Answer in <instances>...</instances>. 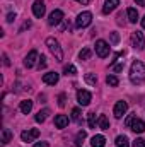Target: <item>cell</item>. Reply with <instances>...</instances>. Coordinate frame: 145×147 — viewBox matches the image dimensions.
<instances>
[{
    "label": "cell",
    "mask_w": 145,
    "mask_h": 147,
    "mask_svg": "<svg viewBox=\"0 0 145 147\" xmlns=\"http://www.w3.org/2000/svg\"><path fill=\"white\" fill-rule=\"evenodd\" d=\"M85 82H87V84H91V86H96V82H97L96 74H85Z\"/></svg>",
    "instance_id": "cell-26"
},
{
    "label": "cell",
    "mask_w": 145,
    "mask_h": 147,
    "mask_svg": "<svg viewBox=\"0 0 145 147\" xmlns=\"http://www.w3.org/2000/svg\"><path fill=\"white\" fill-rule=\"evenodd\" d=\"M119 41V36H118V33H111V43L113 45H116Z\"/></svg>",
    "instance_id": "cell-33"
},
{
    "label": "cell",
    "mask_w": 145,
    "mask_h": 147,
    "mask_svg": "<svg viewBox=\"0 0 145 147\" xmlns=\"http://www.w3.org/2000/svg\"><path fill=\"white\" fill-rule=\"evenodd\" d=\"M132 46H133L135 50H144V46H145L144 33H140V31L132 33Z\"/></svg>",
    "instance_id": "cell-4"
},
{
    "label": "cell",
    "mask_w": 145,
    "mask_h": 147,
    "mask_svg": "<svg viewBox=\"0 0 145 147\" xmlns=\"http://www.w3.org/2000/svg\"><path fill=\"white\" fill-rule=\"evenodd\" d=\"M39 137V130L38 128H31V130H24L22 134H21V139H22V142H33L34 139Z\"/></svg>",
    "instance_id": "cell-7"
},
{
    "label": "cell",
    "mask_w": 145,
    "mask_h": 147,
    "mask_svg": "<svg viewBox=\"0 0 145 147\" xmlns=\"http://www.w3.org/2000/svg\"><path fill=\"white\" fill-rule=\"evenodd\" d=\"M48 115H50V110H46V108H44V110H41V111H38L36 121H38V123H43V121L46 120V116H48Z\"/></svg>",
    "instance_id": "cell-22"
},
{
    "label": "cell",
    "mask_w": 145,
    "mask_h": 147,
    "mask_svg": "<svg viewBox=\"0 0 145 147\" xmlns=\"http://www.w3.org/2000/svg\"><path fill=\"white\" fill-rule=\"evenodd\" d=\"M106 82H108V86H113V87H116L119 80H118V77H116V75H108V77H106Z\"/></svg>",
    "instance_id": "cell-28"
},
{
    "label": "cell",
    "mask_w": 145,
    "mask_h": 147,
    "mask_svg": "<svg viewBox=\"0 0 145 147\" xmlns=\"http://www.w3.org/2000/svg\"><path fill=\"white\" fill-rule=\"evenodd\" d=\"M137 2V5H142V7H145V0H135Z\"/></svg>",
    "instance_id": "cell-37"
},
{
    "label": "cell",
    "mask_w": 145,
    "mask_h": 147,
    "mask_svg": "<svg viewBox=\"0 0 145 147\" xmlns=\"http://www.w3.org/2000/svg\"><path fill=\"white\" fill-rule=\"evenodd\" d=\"M38 67H39V70H41V69H46V57H43V55H41V58H39V63H38Z\"/></svg>",
    "instance_id": "cell-30"
},
{
    "label": "cell",
    "mask_w": 145,
    "mask_h": 147,
    "mask_svg": "<svg viewBox=\"0 0 145 147\" xmlns=\"http://www.w3.org/2000/svg\"><path fill=\"white\" fill-rule=\"evenodd\" d=\"M34 147H50V144H46V142H38V144H34Z\"/></svg>",
    "instance_id": "cell-34"
},
{
    "label": "cell",
    "mask_w": 145,
    "mask_h": 147,
    "mask_svg": "<svg viewBox=\"0 0 145 147\" xmlns=\"http://www.w3.org/2000/svg\"><path fill=\"white\" fill-rule=\"evenodd\" d=\"M142 26H144V29H145V17L142 19Z\"/></svg>",
    "instance_id": "cell-39"
},
{
    "label": "cell",
    "mask_w": 145,
    "mask_h": 147,
    "mask_svg": "<svg viewBox=\"0 0 145 147\" xmlns=\"http://www.w3.org/2000/svg\"><path fill=\"white\" fill-rule=\"evenodd\" d=\"M97 125H99V128H103V130H109V120L106 118V115H99Z\"/></svg>",
    "instance_id": "cell-17"
},
{
    "label": "cell",
    "mask_w": 145,
    "mask_h": 147,
    "mask_svg": "<svg viewBox=\"0 0 145 147\" xmlns=\"http://www.w3.org/2000/svg\"><path fill=\"white\" fill-rule=\"evenodd\" d=\"M63 72H65V75H75V74H77V69H75L73 65H65Z\"/></svg>",
    "instance_id": "cell-29"
},
{
    "label": "cell",
    "mask_w": 145,
    "mask_h": 147,
    "mask_svg": "<svg viewBox=\"0 0 145 147\" xmlns=\"http://www.w3.org/2000/svg\"><path fill=\"white\" fill-rule=\"evenodd\" d=\"M91 99H92V94H91L89 91H84V89L77 91V101H79V105L87 106V105L91 103Z\"/></svg>",
    "instance_id": "cell-6"
},
{
    "label": "cell",
    "mask_w": 145,
    "mask_h": 147,
    "mask_svg": "<svg viewBox=\"0 0 145 147\" xmlns=\"http://www.w3.org/2000/svg\"><path fill=\"white\" fill-rule=\"evenodd\" d=\"M14 19H15V14H9V16H7V21H9V22H12Z\"/></svg>",
    "instance_id": "cell-35"
},
{
    "label": "cell",
    "mask_w": 145,
    "mask_h": 147,
    "mask_svg": "<svg viewBox=\"0 0 145 147\" xmlns=\"http://www.w3.org/2000/svg\"><path fill=\"white\" fill-rule=\"evenodd\" d=\"M130 128H132L135 134H142V132H145V123L142 120H138V118H133L132 123H130Z\"/></svg>",
    "instance_id": "cell-12"
},
{
    "label": "cell",
    "mask_w": 145,
    "mask_h": 147,
    "mask_svg": "<svg viewBox=\"0 0 145 147\" xmlns=\"http://www.w3.org/2000/svg\"><path fill=\"white\" fill-rule=\"evenodd\" d=\"M62 21H63V12H62L60 9H56V10H53V12L50 14L48 24H50V26H56V24H60Z\"/></svg>",
    "instance_id": "cell-8"
},
{
    "label": "cell",
    "mask_w": 145,
    "mask_h": 147,
    "mask_svg": "<svg viewBox=\"0 0 145 147\" xmlns=\"http://www.w3.org/2000/svg\"><path fill=\"white\" fill-rule=\"evenodd\" d=\"M126 110H128V103H126V101H118V103L114 105V111H113V113H114L116 118H121V116L126 113Z\"/></svg>",
    "instance_id": "cell-9"
},
{
    "label": "cell",
    "mask_w": 145,
    "mask_h": 147,
    "mask_svg": "<svg viewBox=\"0 0 145 147\" xmlns=\"http://www.w3.org/2000/svg\"><path fill=\"white\" fill-rule=\"evenodd\" d=\"M133 147H145V140H142V139H137V140L133 142Z\"/></svg>",
    "instance_id": "cell-32"
},
{
    "label": "cell",
    "mask_w": 145,
    "mask_h": 147,
    "mask_svg": "<svg viewBox=\"0 0 145 147\" xmlns=\"http://www.w3.org/2000/svg\"><path fill=\"white\" fill-rule=\"evenodd\" d=\"M10 139H12L10 130H9V128H3V130H2V144H9Z\"/></svg>",
    "instance_id": "cell-23"
},
{
    "label": "cell",
    "mask_w": 145,
    "mask_h": 147,
    "mask_svg": "<svg viewBox=\"0 0 145 147\" xmlns=\"http://www.w3.org/2000/svg\"><path fill=\"white\" fill-rule=\"evenodd\" d=\"M3 63H5V65H7V67H9V65H10V62H9V57H7V55H3Z\"/></svg>",
    "instance_id": "cell-36"
},
{
    "label": "cell",
    "mask_w": 145,
    "mask_h": 147,
    "mask_svg": "<svg viewBox=\"0 0 145 147\" xmlns=\"http://www.w3.org/2000/svg\"><path fill=\"white\" fill-rule=\"evenodd\" d=\"M85 137H87V134L84 132V130H80L79 134H77V137H75V146L80 147L82 144H84V140H85Z\"/></svg>",
    "instance_id": "cell-21"
},
{
    "label": "cell",
    "mask_w": 145,
    "mask_h": 147,
    "mask_svg": "<svg viewBox=\"0 0 145 147\" xmlns=\"http://www.w3.org/2000/svg\"><path fill=\"white\" fill-rule=\"evenodd\" d=\"M126 16H128V21H130L132 24H135L137 19H138V12H137V9H128V10H126Z\"/></svg>",
    "instance_id": "cell-19"
},
{
    "label": "cell",
    "mask_w": 145,
    "mask_h": 147,
    "mask_svg": "<svg viewBox=\"0 0 145 147\" xmlns=\"http://www.w3.org/2000/svg\"><path fill=\"white\" fill-rule=\"evenodd\" d=\"M128 142H130V140H128L126 135H118V137H116V147H130Z\"/></svg>",
    "instance_id": "cell-18"
},
{
    "label": "cell",
    "mask_w": 145,
    "mask_h": 147,
    "mask_svg": "<svg viewBox=\"0 0 145 147\" xmlns=\"http://www.w3.org/2000/svg\"><path fill=\"white\" fill-rule=\"evenodd\" d=\"M33 110V101H29V99H26V101H22L21 103V111L24 113V115H28V113H31Z\"/></svg>",
    "instance_id": "cell-20"
},
{
    "label": "cell",
    "mask_w": 145,
    "mask_h": 147,
    "mask_svg": "<svg viewBox=\"0 0 145 147\" xmlns=\"http://www.w3.org/2000/svg\"><path fill=\"white\" fill-rule=\"evenodd\" d=\"M96 53H97L101 58H106L109 55V45L104 39H97V41H96Z\"/></svg>",
    "instance_id": "cell-5"
},
{
    "label": "cell",
    "mask_w": 145,
    "mask_h": 147,
    "mask_svg": "<svg viewBox=\"0 0 145 147\" xmlns=\"http://www.w3.org/2000/svg\"><path fill=\"white\" fill-rule=\"evenodd\" d=\"M46 46L50 48V51L55 55V58H56L58 62H62V60H63V51H62V46H60V43H58L55 38H46Z\"/></svg>",
    "instance_id": "cell-2"
},
{
    "label": "cell",
    "mask_w": 145,
    "mask_h": 147,
    "mask_svg": "<svg viewBox=\"0 0 145 147\" xmlns=\"http://www.w3.org/2000/svg\"><path fill=\"white\" fill-rule=\"evenodd\" d=\"M130 79L133 84H140L145 80V65L140 60H135L132 63V69H130Z\"/></svg>",
    "instance_id": "cell-1"
},
{
    "label": "cell",
    "mask_w": 145,
    "mask_h": 147,
    "mask_svg": "<svg viewBox=\"0 0 145 147\" xmlns=\"http://www.w3.org/2000/svg\"><path fill=\"white\" fill-rule=\"evenodd\" d=\"M36 60H39V58H38V51H36V50H31V51H29V55H28V57H26V60H24V65H26L28 69H31V67H34Z\"/></svg>",
    "instance_id": "cell-13"
},
{
    "label": "cell",
    "mask_w": 145,
    "mask_h": 147,
    "mask_svg": "<svg viewBox=\"0 0 145 147\" xmlns=\"http://www.w3.org/2000/svg\"><path fill=\"white\" fill-rule=\"evenodd\" d=\"M79 58H80V60H89V58H91V50H89V48H84V50L79 53Z\"/></svg>",
    "instance_id": "cell-27"
},
{
    "label": "cell",
    "mask_w": 145,
    "mask_h": 147,
    "mask_svg": "<svg viewBox=\"0 0 145 147\" xmlns=\"http://www.w3.org/2000/svg\"><path fill=\"white\" fill-rule=\"evenodd\" d=\"M68 125V118L65 115H56L55 116V127L56 128H65Z\"/></svg>",
    "instance_id": "cell-15"
},
{
    "label": "cell",
    "mask_w": 145,
    "mask_h": 147,
    "mask_svg": "<svg viewBox=\"0 0 145 147\" xmlns=\"http://www.w3.org/2000/svg\"><path fill=\"white\" fill-rule=\"evenodd\" d=\"M44 12H46V5L43 3V0H36V2L33 3V14H34L36 17H43Z\"/></svg>",
    "instance_id": "cell-10"
},
{
    "label": "cell",
    "mask_w": 145,
    "mask_h": 147,
    "mask_svg": "<svg viewBox=\"0 0 145 147\" xmlns=\"http://www.w3.org/2000/svg\"><path fill=\"white\" fill-rule=\"evenodd\" d=\"M65 101H67V96H65V94H60V96H58V106L63 108V106H65Z\"/></svg>",
    "instance_id": "cell-31"
},
{
    "label": "cell",
    "mask_w": 145,
    "mask_h": 147,
    "mask_svg": "<svg viewBox=\"0 0 145 147\" xmlns=\"http://www.w3.org/2000/svg\"><path fill=\"white\" fill-rule=\"evenodd\" d=\"M58 79H60V75L56 72H48V74L43 75V82L48 84V86H55V84L58 82Z\"/></svg>",
    "instance_id": "cell-11"
},
{
    "label": "cell",
    "mask_w": 145,
    "mask_h": 147,
    "mask_svg": "<svg viewBox=\"0 0 145 147\" xmlns=\"http://www.w3.org/2000/svg\"><path fill=\"white\" fill-rule=\"evenodd\" d=\"M77 2H79V3H82V5H87L91 0H77Z\"/></svg>",
    "instance_id": "cell-38"
},
{
    "label": "cell",
    "mask_w": 145,
    "mask_h": 147,
    "mask_svg": "<svg viewBox=\"0 0 145 147\" xmlns=\"http://www.w3.org/2000/svg\"><path fill=\"white\" fill-rule=\"evenodd\" d=\"M118 5H119V0H106V2H104V7H103V12H104V14H109V12H113Z\"/></svg>",
    "instance_id": "cell-14"
},
{
    "label": "cell",
    "mask_w": 145,
    "mask_h": 147,
    "mask_svg": "<svg viewBox=\"0 0 145 147\" xmlns=\"http://www.w3.org/2000/svg\"><path fill=\"white\" fill-rule=\"evenodd\" d=\"M91 22H92V14H91V12H80V14L77 16L75 26L82 29V28H87Z\"/></svg>",
    "instance_id": "cell-3"
},
{
    "label": "cell",
    "mask_w": 145,
    "mask_h": 147,
    "mask_svg": "<svg viewBox=\"0 0 145 147\" xmlns=\"http://www.w3.org/2000/svg\"><path fill=\"white\" fill-rule=\"evenodd\" d=\"M104 144H106V139L103 135H94L92 140H91V146L92 147H104Z\"/></svg>",
    "instance_id": "cell-16"
},
{
    "label": "cell",
    "mask_w": 145,
    "mask_h": 147,
    "mask_svg": "<svg viewBox=\"0 0 145 147\" xmlns=\"http://www.w3.org/2000/svg\"><path fill=\"white\" fill-rule=\"evenodd\" d=\"M80 115H82V113H80L79 108H73L72 110V120L77 121V123H82V116H80Z\"/></svg>",
    "instance_id": "cell-24"
},
{
    "label": "cell",
    "mask_w": 145,
    "mask_h": 147,
    "mask_svg": "<svg viewBox=\"0 0 145 147\" xmlns=\"http://www.w3.org/2000/svg\"><path fill=\"white\" fill-rule=\"evenodd\" d=\"M87 123H89L91 128H96V123H97V120H96V113H89V115H87Z\"/></svg>",
    "instance_id": "cell-25"
}]
</instances>
